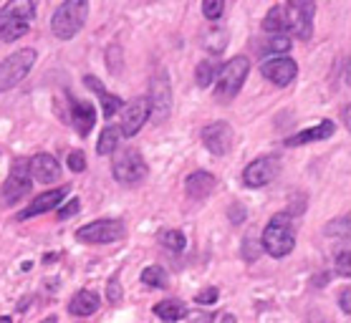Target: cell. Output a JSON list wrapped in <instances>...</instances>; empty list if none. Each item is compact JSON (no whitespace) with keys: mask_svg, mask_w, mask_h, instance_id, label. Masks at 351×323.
<instances>
[{"mask_svg":"<svg viewBox=\"0 0 351 323\" xmlns=\"http://www.w3.org/2000/svg\"><path fill=\"white\" fill-rule=\"evenodd\" d=\"M263 250L271 258H286L288 252L295 248V228L291 213H278L273 215L271 222L265 225L263 237H261Z\"/></svg>","mask_w":351,"mask_h":323,"instance_id":"obj_1","label":"cell"},{"mask_svg":"<svg viewBox=\"0 0 351 323\" xmlns=\"http://www.w3.org/2000/svg\"><path fill=\"white\" fill-rule=\"evenodd\" d=\"M88 18V0H64L51 18V31L58 40H71Z\"/></svg>","mask_w":351,"mask_h":323,"instance_id":"obj_2","label":"cell"},{"mask_svg":"<svg viewBox=\"0 0 351 323\" xmlns=\"http://www.w3.org/2000/svg\"><path fill=\"white\" fill-rule=\"evenodd\" d=\"M247 73H250V61H247L245 56H235V58H230V61L225 63L215 79L217 101L228 104L230 99H235L238 91L243 88V84H245Z\"/></svg>","mask_w":351,"mask_h":323,"instance_id":"obj_3","label":"cell"},{"mask_svg":"<svg viewBox=\"0 0 351 323\" xmlns=\"http://www.w3.org/2000/svg\"><path fill=\"white\" fill-rule=\"evenodd\" d=\"M36 58H38V53L33 48H21L16 53H10L5 61H0V94L16 88L31 73Z\"/></svg>","mask_w":351,"mask_h":323,"instance_id":"obj_4","label":"cell"},{"mask_svg":"<svg viewBox=\"0 0 351 323\" xmlns=\"http://www.w3.org/2000/svg\"><path fill=\"white\" fill-rule=\"evenodd\" d=\"M31 180L33 177H31V169H28V159L18 157L13 162V167H10L8 180L3 182V187H0V205L3 207L18 205L31 192V184H33Z\"/></svg>","mask_w":351,"mask_h":323,"instance_id":"obj_5","label":"cell"},{"mask_svg":"<svg viewBox=\"0 0 351 323\" xmlns=\"http://www.w3.org/2000/svg\"><path fill=\"white\" fill-rule=\"evenodd\" d=\"M283 13H286V33L301 40H311L313 16H316V3L313 0H288Z\"/></svg>","mask_w":351,"mask_h":323,"instance_id":"obj_6","label":"cell"},{"mask_svg":"<svg viewBox=\"0 0 351 323\" xmlns=\"http://www.w3.org/2000/svg\"><path fill=\"white\" fill-rule=\"evenodd\" d=\"M124 222L114 220V217H104V220L86 222L76 230V240L86 245H112L124 237Z\"/></svg>","mask_w":351,"mask_h":323,"instance_id":"obj_7","label":"cell"},{"mask_svg":"<svg viewBox=\"0 0 351 323\" xmlns=\"http://www.w3.org/2000/svg\"><path fill=\"white\" fill-rule=\"evenodd\" d=\"M112 172L119 184L132 187V184H139L149 174V169H147V162L136 149H121L112 162Z\"/></svg>","mask_w":351,"mask_h":323,"instance_id":"obj_8","label":"cell"},{"mask_svg":"<svg viewBox=\"0 0 351 323\" xmlns=\"http://www.w3.org/2000/svg\"><path fill=\"white\" fill-rule=\"evenodd\" d=\"M149 117L162 124L169 119V111H172V84H169V73L162 69L152 76V84H149Z\"/></svg>","mask_w":351,"mask_h":323,"instance_id":"obj_9","label":"cell"},{"mask_svg":"<svg viewBox=\"0 0 351 323\" xmlns=\"http://www.w3.org/2000/svg\"><path fill=\"white\" fill-rule=\"evenodd\" d=\"M278 174H280V159L276 154H263V157L253 159L243 169V184L250 189L268 187Z\"/></svg>","mask_w":351,"mask_h":323,"instance_id":"obj_10","label":"cell"},{"mask_svg":"<svg viewBox=\"0 0 351 323\" xmlns=\"http://www.w3.org/2000/svg\"><path fill=\"white\" fill-rule=\"evenodd\" d=\"M119 111H121V134L134 136L142 132V126L149 119V101H147V96H136V99L124 104V109Z\"/></svg>","mask_w":351,"mask_h":323,"instance_id":"obj_11","label":"cell"},{"mask_svg":"<svg viewBox=\"0 0 351 323\" xmlns=\"http://www.w3.org/2000/svg\"><path fill=\"white\" fill-rule=\"evenodd\" d=\"M199 139L205 144V149L213 152L215 157H223L232 147V129L228 121H213V124L202 126Z\"/></svg>","mask_w":351,"mask_h":323,"instance_id":"obj_12","label":"cell"},{"mask_svg":"<svg viewBox=\"0 0 351 323\" xmlns=\"http://www.w3.org/2000/svg\"><path fill=\"white\" fill-rule=\"evenodd\" d=\"M261 73H263L265 79L276 84V86H288L291 81L298 76V66H295L293 58H288V56H276V58H268V61L261 66Z\"/></svg>","mask_w":351,"mask_h":323,"instance_id":"obj_13","label":"cell"},{"mask_svg":"<svg viewBox=\"0 0 351 323\" xmlns=\"http://www.w3.org/2000/svg\"><path fill=\"white\" fill-rule=\"evenodd\" d=\"M66 195H69V187H66V184L58 189H48V192H43V195H38L33 202H28V207L18 215V220H31V217H36V215H46V213H51V210H56V207L64 202Z\"/></svg>","mask_w":351,"mask_h":323,"instance_id":"obj_14","label":"cell"},{"mask_svg":"<svg viewBox=\"0 0 351 323\" xmlns=\"http://www.w3.org/2000/svg\"><path fill=\"white\" fill-rule=\"evenodd\" d=\"M336 132V124L334 121H328V119H324V121H319L316 126H308V129H301L298 134L288 136L286 147H301V144H313V142H324V139H328V136H334Z\"/></svg>","mask_w":351,"mask_h":323,"instance_id":"obj_15","label":"cell"},{"mask_svg":"<svg viewBox=\"0 0 351 323\" xmlns=\"http://www.w3.org/2000/svg\"><path fill=\"white\" fill-rule=\"evenodd\" d=\"M28 169H31V177L36 182H58L61 180V165L56 162V157L51 154H36V157L28 162Z\"/></svg>","mask_w":351,"mask_h":323,"instance_id":"obj_16","label":"cell"},{"mask_svg":"<svg viewBox=\"0 0 351 323\" xmlns=\"http://www.w3.org/2000/svg\"><path fill=\"white\" fill-rule=\"evenodd\" d=\"M71 121L79 136H88L96 124V109L88 101H71Z\"/></svg>","mask_w":351,"mask_h":323,"instance_id":"obj_17","label":"cell"},{"mask_svg":"<svg viewBox=\"0 0 351 323\" xmlns=\"http://www.w3.org/2000/svg\"><path fill=\"white\" fill-rule=\"evenodd\" d=\"M215 189V177L210 172H192L187 180H184V192H187V198L190 200H205Z\"/></svg>","mask_w":351,"mask_h":323,"instance_id":"obj_18","label":"cell"},{"mask_svg":"<svg viewBox=\"0 0 351 323\" xmlns=\"http://www.w3.org/2000/svg\"><path fill=\"white\" fill-rule=\"evenodd\" d=\"M99 308H101V298H99L94 291L73 293L71 300H69V313L76 315V318H86V315H94Z\"/></svg>","mask_w":351,"mask_h":323,"instance_id":"obj_19","label":"cell"},{"mask_svg":"<svg viewBox=\"0 0 351 323\" xmlns=\"http://www.w3.org/2000/svg\"><path fill=\"white\" fill-rule=\"evenodd\" d=\"M84 84H86L91 91H94L99 99H101V114H104V119H112L117 111L121 109V99L117 94H109L104 88V84L96 79V76H84Z\"/></svg>","mask_w":351,"mask_h":323,"instance_id":"obj_20","label":"cell"},{"mask_svg":"<svg viewBox=\"0 0 351 323\" xmlns=\"http://www.w3.org/2000/svg\"><path fill=\"white\" fill-rule=\"evenodd\" d=\"M0 18H13V21L31 23L36 18V3L33 0H10L8 5L0 8Z\"/></svg>","mask_w":351,"mask_h":323,"instance_id":"obj_21","label":"cell"},{"mask_svg":"<svg viewBox=\"0 0 351 323\" xmlns=\"http://www.w3.org/2000/svg\"><path fill=\"white\" fill-rule=\"evenodd\" d=\"M119 142H121L119 126H106L104 132H101V136H99V142H96V154H99V157H109V154L117 152Z\"/></svg>","mask_w":351,"mask_h":323,"instance_id":"obj_22","label":"cell"},{"mask_svg":"<svg viewBox=\"0 0 351 323\" xmlns=\"http://www.w3.org/2000/svg\"><path fill=\"white\" fill-rule=\"evenodd\" d=\"M28 28H31V23L13 21V18H0V40L3 43H13V40L23 38Z\"/></svg>","mask_w":351,"mask_h":323,"instance_id":"obj_23","label":"cell"},{"mask_svg":"<svg viewBox=\"0 0 351 323\" xmlns=\"http://www.w3.org/2000/svg\"><path fill=\"white\" fill-rule=\"evenodd\" d=\"M152 311H154V315H160L162 321H180V318L187 315V308H184L180 300H162Z\"/></svg>","mask_w":351,"mask_h":323,"instance_id":"obj_24","label":"cell"},{"mask_svg":"<svg viewBox=\"0 0 351 323\" xmlns=\"http://www.w3.org/2000/svg\"><path fill=\"white\" fill-rule=\"evenodd\" d=\"M202 48L210 51V53H223L228 48V31L225 28H213L202 36Z\"/></svg>","mask_w":351,"mask_h":323,"instance_id":"obj_25","label":"cell"},{"mask_svg":"<svg viewBox=\"0 0 351 323\" xmlns=\"http://www.w3.org/2000/svg\"><path fill=\"white\" fill-rule=\"evenodd\" d=\"M263 31L265 33H286V13L283 5H273L263 18Z\"/></svg>","mask_w":351,"mask_h":323,"instance_id":"obj_26","label":"cell"},{"mask_svg":"<svg viewBox=\"0 0 351 323\" xmlns=\"http://www.w3.org/2000/svg\"><path fill=\"white\" fill-rule=\"evenodd\" d=\"M142 283H147L149 288H167L169 276L162 265H149V268L142 270Z\"/></svg>","mask_w":351,"mask_h":323,"instance_id":"obj_27","label":"cell"},{"mask_svg":"<svg viewBox=\"0 0 351 323\" xmlns=\"http://www.w3.org/2000/svg\"><path fill=\"white\" fill-rule=\"evenodd\" d=\"M160 243H162V248H167V250H172V252H182L184 248H187V237H184L182 230H162Z\"/></svg>","mask_w":351,"mask_h":323,"instance_id":"obj_28","label":"cell"},{"mask_svg":"<svg viewBox=\"0 0 351 323\" xmlns=\"http://www.w3.org/2000/svg\"><path fill=\"white\" fill-rule=\"evenodd\" d=\"M291 38H288L286 33H271V38L263 43V51L265 53H288L291 51Z\"/></svg>","mask_w":351,"mask_h":323,"instance_id":"obj_29","label":"cell"},{"mask_svg":"<svg viewBox=\"0 0 351 323\" xmlns=\"http://www.w3.org/2000/svg\"><path fill=\"white\" fill-rule=\"evenodd\" d=\"M195 81H197L199 88L210 86V84L215 81V66H213L210 61H202L197 66V71H195Z\"/></svg>","mask_w":351,"mask_h":323,"instance_id":"obj_30","label":"cell"},{"mask_svg":"<svg viewBox=\"0 0 351 323\" xmlns=\"http://www.w3.org/2000/svg\"><path fill=\"white\" fill-rule=\"evenodd\" d=\"M225 13V0H202V16L208 21H217Z\"/></svg>","mask_w":351,"mask_h":323,"instance_id":"obj_31","label":"cell"},{"mask_svg":"<svg viewBox=\"0 0 351 323\" xmlns=\"http://www.w3.org/2000/svg\"><path fill=\"white\" fill-rule=\"evenodd\" d=\"M326 235H339V237H349V215H343V217H336L331 220V225H326L324 230Z\"/></svg>","mask_w":351,"mask_h":323,"instance_id":"obj_32","label":"cell"},{"mask_svg":"<svg viewBox=\"0 0 351 323\" xmlns=\"http://www.w3.org/2000/svg\"><path fill=\"white\" fill-rule=\"evenodd\" d=\"M124 291H121V283H119V276H112V280L106 283V298L109 303H119Z\"/></svg>","mask_w":351,"mask_h":323,"instance_id":"obj_33","label":"cell"},{"mask_svg":"<svg viewBox=\"0 0 351 323\" xmlns=\"http://www.w3.org/2000/svg\"><path fill=\"white\" fill-rule=\"evenodd\" d=\"M66 162H69V169H71V172H84V169H86V157H84V152H71Z\"/></svg>","mask_w":351,"mask_h":323,"instance_id":"obj_34","label":"cell"},{"mask_svg":"<svg viewBox=\"0 0 351 323\" xmlns=\"http://www.w3.org/2000/svg\"><path fill=\"white\" fill-rule=\"evenodd\" d=\"M64 205V202H61ZM81 210V200H69L61 210H58V220H69V217H73V215Z\"/></svg>","mask_w":351,"mask_h":323,"instance_id":"obj_35","label":"cell"},{"mask_svg":"<svg viewBox=\"0 0 351 323\" xmlns=\"http://www.w3.org/2000/svg\"><path fill=\"white\" fill-rule=\"evenodd\" d=\"M336 268H339V273H341L343 278L351 276V268H349V248H343L339 255H336Z\"/></svg>","mask_w":351,"mask_h":323,"instance_id":"obj_36","label":"cell"},{"mask_svg":"<svg viewBox=\"0 0 351 323\" xmlns=\"http://www.w3.org/2000/svg\"><path fill=\"white\" fill-rule=\"evenodd\" d=\"M215 300H217V288H208V291L197 293L195 303H199V306H213Z\"/></svg>","mask_w":351,"mask_h":323,"instance_id":"obj_37","label":"cell"},{"mask_svg":"<svg viewBox=\"0 0 351 323\" xmlns=\"http://www.w3.org/2000/svg\"><path fill=\"white\" fill-rule=\"evenodd\" d=\"M339 308H341L346 315L351 313V288H343L341 298H339Z\"/></svg>","mask_w":351,"mask_h":323,"instance_id":"obj_38","label":"cell"},{"mask_svg":"<svg viewBox=\"0 0 351 323\" xmlns=\"http://www.w3.org/2000/svg\"><path fill=\"white\" fill-rule=\"evenodd\" d=\"M230 222H235V225H240V222L245 220V207H240V205H232L230 207Z\"/></svg>","mask_w":351,"mask_h":323,"instance_id":"obj_39","label":"cell"},{"mask_svg":"<svg viewBox=\"0 0 351 323\" xmlns=\"http://www.w3.org/2000/svg\"><path fill=\"white\" fill-rule=\"evenodd\" d=\"M343 126H349V106H343Z\"/></svg>","mask_w":351,"mask_h":323,"instance_id":"obj_40","label":"cell"}]
</instances>
